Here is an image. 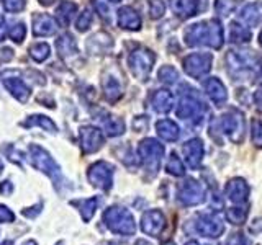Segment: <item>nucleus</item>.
Segmentation results:
<instances>
[{"mask_svg":"<svg viewBox=\"0 0 262 245\" xmlns=\"http://www.w3.org/2000/svg\"><path fill=\"white\" fill-rule=\"evenodd\" d=\"M13 219H15L13 212L8 209L7 206H2V204H0V224H4V223H13Z\"/></svg>","mask_w":262,"mask_h":245,"instance_id":"nucleus-42","label":"nucleus"},{"mask_svg":"<svg viewBox=\"0 0 262 245\" xmlns=\"http://www.w3.org/2000/svg\"><path fill=\"white\" fill-rule=\"evenodd\" d=\"M57 245H62V242H59V243H57Z\"/></svg>","mask_w":262,"mask_h":245,"instance_id":"nucleus-54","label":"nucleus"},{"mask_svg":"<svg viewBox=\"0 0 262 245\" xmlns=\"http://www.w3.org/2000/svg\"><path fill=\"white\" fill-rule=\"evenodd\" d=\"M226 64H228L229 74H231L234 79L243 77L246 74H249L252 69L257 67L256 57L248 51H229L226 56Z\"/></svg>","mask_w":262,"mask_h":245,"instance_id":"nucleus-7","label":"nucleus"},{"mask_svg":"<svg viewBox=\"0 0 262 245\" xmlns=\"http://www.w3.org/2000/svg\"><path fill=\"white\" fill-rule=\"evenodd\" d=\"M166 168H167L169 174H170V175H174V177H182V175L185 174L184 162L177 157V154H176V152H172V154H170V157H169V160H167Z\"/></svg>","mask_w":262,"mask_h":245,"instance_id":"nucleus-34","label":"nucleus"},{"mask_svg":"<svg viewBox=\"0 0 262 245\" xmlns=\"http://www.w3.org/2000/svg\"><path fill=\"white\" fill-rule=\"evenodd\" d=\"M30 54L36 62H43L48 59L49 54H51V47L46 43H36L30 47Z\"/></svg>","mask_w":262,"mask_h":245,"instance_id":"nucleus-33","label":"nucleus"},{"mask_svg":"<svg viewBox=\"0 0 262 245\" xmlns=\"http://www.w3.org/2000/svg\"><path fill=\"white\" fill-rule=\"evenodd\" d=\"M225 193L229 201H233L236 204L246 203V200H248V196H249V186L243 178H233L228 182Z\"/></svg>","mask_w":262,"mask_h":245,"instance_id":"nucleus-18","label":"nucleus"},{"mask_svg":"<svg viewBox=\"0 0 262 245\" xmlns=\"http://www.w3.org/2000/svg\"><path fill=\"white\" fill-rule=\"evenodd\" d=\"M182 154H184V159L188 163V167L196 168L202 163L203 159V142L202 139L199 137H193L190 141H187L182 145Z\"/></svg>","mask_w":262,"mask_h":245,"instance_id":"nucleus-15","label":"nucleus"},{"mask_svg":"<svg viewBox=\"0 0 262 245\" xmlns=\"http://www.w3.org/2000/svg\"><path fill=\"white\" fill-rule=\"evenodd\" d=\"M4 85H5V88L8 90V92H10V95L15 96L20 103H27L28 102V98L31 95V90L21 79H16V77L4 79Z\"/></svg>","mask_w":262,"mask_h":245,"instance_id":"nucleus-21","label":"nucleus"},{"mask_svg":"<svg viewBox=\"0 0 262 245\" xmlns=\"http://www.w3.org/2000/svg\"><path fill=\"white\" fill-rule=\"evenodd\" d=\"M231 39L234 43H248L251 41V31L248 27H244L241 23H231Z\"/></svg>","mask_w":262,"mask_h":245,"instance_id":"nucleus-31","label":"nucleus"},{"mask_svg":"<svg viewBox=\"0 0 262 245\" xmlns=\"http://www.w3.org/2000/svg\"><path fill=\"white\" fill-rule=\"evenodd\" d=\"M90 24H92V12L84 10L79 15V18L76 21V27L79 31H87L90 28Z\"/></svg>","mask_w":262,"mask_h":245,"instance_id":"nucleus-39","label":"nucleus"},{"mask_svg":"<svg viewBox=\"0 0 262 245\" xmlns=\"http://www.w3.org/2000/svg\"><path fill=\"white\" fill-rule=\"evenodd\" d=\"M228 245H249V240L246 239L243 234H234L231 239H229Z\"/></svg>","mask_w":262,"mask_h":245,"instance_id":"nucleus-43","label":"nucleus"},{"mask_svg":"<svg viewBox=\"0 0 262 245\" xmlns=\"http://www.w3.org/2000/svg\"><path fill=\"white\" fill-rule=\"evenodd\" d=\"M254 105L257 106V110L262 111V88H259V90L254 92Z\"/></svg>","mask_w":262,"mask_h":245,"instance_id":"nucleus-45","label":"nucleus"},{"mask_svg":"<svg viewBox=\"0 0 262 245\" xmlns=\"http://www.w3.org/2000/svg\"><path fill=\"white\" fill-rule=\"evenodd\" d=\"M246 217H248V211L244 208H231L226 211V219L231 224H243L246 223Z\"/></svg>","mask_w":262,"mask_h":245,"instance_id":"nucleus-35","label":"nucleus"},{"mask_svg":"<svg viewBox=\"0 0 262 245\" xmlns=\"http://www.w3.org/2000/svg\"><path fill=\"white\" fill-rule=\"evenodd\" d=\"M77 12V5L74 2H61V5L57 7V20H59L61 24H64V27H68V24L74 20V15H76Z\"/></svg>","mask_w":262,"mask_h":245,"instance_id":"nucleus-28","label":"nucleus"},{"mask_svg":"<svg viewBox=\"0 0 262 245\" xmlns=\"http://www.w3.org/2000/svg\"><path fill=\"white\" fill-rule=\"evenodd\" d=\"M162 245H176L174 242H172V240H167V242H164Z\"/></svg>","mask_w":262,"mask_h":245,"instance_id":"nucleus-51","label":"nucleus"},{"mask_svg":"<svg viewBox=\"0 0 262 245\" xmlns=\"http://www.w3.org/2000/svg\"><path fill=\"white\" fill-rule=\"evenodd\" d=\"M259 44L262 46V31L259 33Z\"/></svg>","mask_w":262,"mask_h":245,"instance_id":"nucleus-52","label":"nucleus"},{"mask_svg":"<svg viewBox=\"0 0 262 245\" xmlns=\"http://www.w3.org/2000/svg\"><path fill=\"white\" fill-rule=\"evenodd\" d=\"M8 36H10V39H13L15 43H21L25 36H27V28H25V24L15 23L13 27L8 28Z\"/></svg>","mask_w":262,"mask_h":245,"instance_id":"nucleus-36","label":"nucleus"},{"mask_svg":"<svg viewBox=\"0 0 262 245\" xmlns=\"http://www.w3.org/2000/svg\"><path fill=\"white\" fill-rule=\"evenodd\" d=\"M164 227H166V216L162 214V211L159 209H149L146 211L141 217V229L143 232L147 235L158 237Z\"/></svg>","mask_w":262,"mask_h":245,"instance_id":"nucleus-14","label":"nucleus"},{"mask_svg":"<svg viewBox=\"0 0 262 245\" xmlns=\"http://www.w3.org/2000/svg\"><path fill=\"white\" fill-rule=\"evenodd\" d=\"M135 245H151V243L147 242V240H143V239H141V240H138V242H136Z\"/></svg>","mask_w":262,"mask_h":245,"instance_id":"nucleus-48","label":"nucleus"},{"mask_svg":"<svg viewBox=\"0 0 262 245\" xmlns=\"http://www.w3.org/2000/svg\"><path fill=\"white\" fill-rule=\"evenodd\" d=\"M166 12V5L162 0H149V15L152 20H159Z\"/></svg>","mask_w":262,"mask_h":245,"instance_id":"nucleus-38","label":"nucleus"},{"mask_svg":"<svg viewBox=\"0 0 262 245\" xmlns=\"http://www.w3.org/2000/svg\"><path fill=\"white\" fill-rule=\"evenodd\" d=\"M28 159L31 162L33 167H36L38 170H41L43 174H46L48 177L53 178V182L56 186H59V178L61 177V167L57 165L56 160L49 155L48 151H45L41 145H30L28 149Z\"/></svg>","mask_w":262,"mask_h":245,"instance_id":"nucleus-3","label":"nucleus"},{"mask_svg":"<svg viewBox=\"0 0 262 245\" xmlns=\"http://www.w3.org/2000/svg\"><path fill=\"white\" fill-rule=\"evenodd\" d=\"M193 92L195 90H190V93H185L182 98H180L176 113L180 119L200 122L203 119V114H205V110L207 108H205L203 102Z\"/></svg>","mask_w":262,"mask_h":245,"instance_id":"nucleus-6","label":"nucleus"},{"mask_svg":"<svg viewBox=\"0 0 262 245\" xmlns=\"http://www.w3.org/2000/svg\"><path fill=\"white\" fill-rule=\"evenodd\" d=\"M195 229L203 237H220L225 231V224L216 214H202L196 219Z\"/></svg>","mask_w":262,"mask_h":245,"instance_id":"nucleus-13","label":"nucleus"},{"mask_svg":"<svg viewBox=\"0 0 262 245\" xmlns=\"http://www.w3.org/2000/svg\"><path fill=\"white\" fill-rule=\"evenodd\" d=\"M12 190H13V186H12V183H10V182H4L2 185H0V191H2L4 194L12 193Z\"/></svg>","mask_w":262,"mask_h":245,"instance_id":"nucleus-46","label":"nucleus"},{"mask_svg":"<svg viewBox=\"0 0 262 245\" xmlns=\"http://www.w3.org/2000/svg\"><path fill=\"white\" fill-rule=\"evenodd\" d=\"M211 62H213V56L210 53H193L184 57L182 65L187 76H190L193 79H202L210 72Z\"/></svg>","mask_w":262,"mask_h":245,"instance_id":"nucleus-9","label":"nucleus"},{"mask_svg":"<svg viewBox=\"0 0 262 245\" xmlns=\"http://www.w3.org/2000/svg\"><path fill=\"white\" fill-rule=\"evenodd\" d=\"M56 47H57V53L62 57V59H68L69 56H74L77 53V46H76V41L71 35H62L59 39L56 41Z\"/></svg>","mask_w":262,"mask_h":245,"instance_id":"nucleus-26","label":"nucleus"},{"mask_svg":"<svg viewBox=\"0 0 262 245\" xmlns=\"http://www.w3.org/2000/svg\"><path fill=\"white\" fill-rule=\"evenodd\" d=\"M21 245H38V243H36L35 240H25Z\"/></svg>","mask_w":262,"mask_h":245,"instance_id":"nucleus-49","label":"nucleus"},{"mask_svg":"<svg viewBox=\"0 0 262 245\" xmlns=\"http://www.w3.org/2000/svg\"><path fill=\"white\" fill-rule=\"evenodd\" d=\"M95 8H97L98 15H102L103 20L110 18V8H108V5H106L105 2H102V0H95Z\"/></svg>","mask_w":262,"mask_h":245,"instance_id":"nucleus-41","label":"nucleus"},{"mask_svg":"<svg viewBox=\"0 0 262 245\" xmlns=\"http://www.w3.org/2000/svg\"><path fill=\"white\" fill-rule=\"evenodd\" d=\"M79 136H80L82 151H84L85 154L97 152L105 142V137L102 134V131L95 126H82L79 131Z\"/></svg>","mask_w":262,"mask_h":245,"instance_id":"nucleus-12","label":"nucleus"},{"mask_svg":"<svg viewBox=\"0 0 262 245\" xmlns=\"http://www.w3.org/2000/svg\"><path fill=\"white\" fill-rule=\"evenodd\" d=\"M103 223L113 234L133 235L136 232L135 219L126 208L112 206L103 212Z\"/></svg>","mask_w":262,"mask_h":245,"instance_id":"nucleus-2","label":"nucleus"},{"mask_svg":"<svg viewBox=\"0 0 262 245\" xmlns=\"http://www.w3.org/2000/svg\"><path fill=\"white\" fill-rule=\"evenodd\" d=\"M221 125V131L231 139L233 142L239 144L244 139V131H246V121L241 111L237 110H231L225 113L220 119Z\"/></svg>","mask_w":262,"mask_h":245,"instance_id":"nucleus-8","label":"nucleus"},{"mask_svg":"<svg viewBox=\"0 0 262 245\" xmlns=\"http://www.w3.org/2000/svg\"><path fill=\"white\" fill-rule=\"evenodd\" d=\"M118 24L123 30L138 31L141 28V16L133 7H121L118 10Z\"/></svg>","mask_w":262,"mask_h":245,"instance_id":"nucleus-20","label":"nucleus"},{"mask_svg":"<svg viewBox=\"0 0 262 245\" xmlns=\"http://www.w3.org/2000/svg\"><path fill=\"white\" fill-rule=\"evenodd\" d=\"M170 8L179 18H192L200 10V0H169Z\"/></svg>","mask_w":262,"mask_h":245,"instance_id":"nucleus-19","label":"nucleus"},{"mask_svg":"<svg viewBox=\"0 0 262 245\" xmlns=\"http://www.w3.org/2000/svg\"><path fill=\"white\" fill-rule=\"evenodd\" d=\"M113 165L105 160L95 162L87 170V178L94 186L100 188V190L108 191L113 185Z\"/></svg>","mask_w":262,"mask_h":245,"instance_id":"nucleus-10","label":"nucleus"},{"mask_svg":"<svg viewBox=\"0 0 262 245\" xmlns=\"http://www.w3.org/2000/svg\"><path fill=\"white\" fill-rule=\"evenodd\" d=\"M185 245H200L199 242H195V240H190V242H187Z\"/></svg>","mask_w":262,"mask_h":245,"instance_id":"nucleus-50","label":"nucleus"},{"mask_svg":"<svg viewBox=\"0 0 262 245\" xmlns=\"http://www.w3.org/2000/svg\"><path fill=\"white\" fill-rule=\"evenodd\" d=\"M38 2L41 4V5H45V7H49V5H53L56 0H38Z\"/></svg>","mask_w":262,"mask_h":245,"instance_id":"nucleus-47","label":"nucleus"},{"mask_svg":"<svg viewBox=\"0 0 262 245\" xmlns=\"http://www.w3.org/2000/svg\"><path fill=\"white\" fill-rule=\"evenodd\" d=\"M25 128H30V126H41L46 131H51V133H56L57 131V126L54 122L49 119L48 116H43V114H35V116H30L27 121L23 122Z\"/></svg>","mask_w":262,"mask_h":245,"instance_id":"nucleus-30","label":"nucleus"},{"mask_svg":"<svg viewBox=\"0 0 262 245\" xmlns=\"http://www.w3.org/2000/svg\"><path fill=\"white\" fill-rule=\"evenodd\" d=\"M239 20L246 27H256L260 21V12L256 4H246L239 10Z\"/></svg>","mask_w":262,"mask_h":245,"instance_id":"nucleus-25","label":"nucleus"},{"mask_svg":"<svg viewBox=\"0 0 262 245\" xmlns=\"http://www.w3.org/2000/svg\"><path fill=\"white\" fill-rule=\"evenodd\" d=\"M103 114H105V118H98V119L102 121V129L106 134L112 137H117L125 133V122H123V119L115 118L108 113H103Z\"/></svg>","mask_w":262,"mask_h":245,"instance_id":"nucleus-24","label":"nucleus"},{"mask_svg":"<svg viewBox=\"0 0 262 245\" xmlns=\"http://www.w3.org/2000/svg\"><path fill=\"white\" fill-rule=\"evenodd\" d=\"M251 139L257 147H262V121L252 119V122H251Z\"/></svg>","mask_w":262,"mask_h":245,"instance_id":"nucleus-37","label":"nucleus"},{"mask_svg":"<svg viewBox=\"0 0 262 245\" xmlns=\"http://www.w3.org/2000/svg\"><path fill=\"white\" fill-rule=\"evenodd\" d=\"M110 2H115V4H117V2H121V0H110Z\"/></svg>","mask_w":262,"mask_h":245,"instance_id":"nucleus-53","label":"nucleus"},{"mask_svg":"<svg viewBox=\"0 0 262 245\" xmlns=\"http://www.w3.org/2000/svg\"><path fill=\"white\" fill-rule=\"evenodd\" d=\"M103 93L108 102H117L121 96V87L118 84V80L112 76L105 77L103 79Z\"/></svg>","mask_w":262,"mask_h":245,"instance_id":"nucleus-29","label":"nucleus"},{"mask_svg":"<svg viewBox=\"0 0 262 245\" xmlns=\"http://www.w3.org/2000/svg\"><path fill=\"white\" fill-rule=\"evenodd\" d=\"M156 131H158V134L164 139V141H169V142L177 141L180 136L179 126L170 119H161L156 122Z\"/></svg>","mask_w":262,"mask_h":245,"instance_id":"nucleus-23","label":"nucleus"},{"mask_svg":"<svg viewBox=\"0 0 262 245\" xmlns=\"http://www.w3.org/2000/svg\"><path fill=\"white\" fill-rule=\"evenodd\" d=\"M59 24L46 13H38L33 16V35L35 36H53L56 35Z\"/></svg>","mask_w":262,"mask_h":245,"instance_id":"nucleus-17","label":"nucleus"},{"mask_svg":"<svg viewBox=\"0 0 262 245\" xmlns=\"http://www.w3.org/2000/svg\"><path fill=\"white\" fill-rule=\"evenodd\" d=\"M151 106L154 111L158 113H169L174 106V95H172L169 90L166 88H161V90H156L151 96Z\"/></svg>","mask_w":262,"mask_h":245,"instance_id":"nucleus-22","label":"nucleus"},{"mask_svg":"<svg viewBox=\"0 0 262 245\" xmlns=\"http://www.w3.org/2000/svg\"><path fill=\"white\" fill-rule=\"evenodd\" d=\"M156 62V54L146 47H139L133 51L128 57L129 70L133 72V76L138 80H147L149 74L152 70V65Z\"/></svg>","mask_w":262,"mask_h":245,"instance_id":"nucleus-5","label":"nucleus"},{"mask_svg":"<svg viewBox=\"0 0 262 245\" xmlns=\"http://www.w3.org/2000/svg\"><path fill=\"white\" fill-rule=\"evenodd\" d=\"M7 36H8V28H7V23H5V18H4V16L0 15V41H4Z\"/></svg>","mask_w":262,"mask_h":245,"instance_id":"nucleus-44","label":"nucleus"},{"mask_svg":"<svg viewBox=\"0 0 262 245\" xmlns=\"http://www.w3.org/2000/svg\"><path fill=\"white\" fill-rule=\"evenodd\" d=\"M184 41L187 46H210L213 49H220L225 43L223 27L218 20H207L190 24L184 31Z\"/></svg>","mask_w":262,"mask_h":245,"instance_id":"nucleus-1","label":"nucleus"},{"mask_svg":"<svg viewBox=\"0 0 262 245\" xmlns=\"http://www.w3.org/2000/svg\"><path fill=\"white\" fill-rule=\"evenodd\" d=\"M158 77L162 84L166 85H174L176 82L179 80V72L176 67H172V65H164V67L159 69L158 72Z\"/></svg>","mask_w":262,"mask_h":245,"instance_id":"nucleus-32","label":"nucleus"},{"mask_svg":"<svg viewBox=\"0 0 262 245\" xmlns=\"http://www.w3.org/2000/svg\"><path fill=\"white\" fill-rule=\"evenodd\" d=\"M72 204L79 208L80 214H82V219H84L85 223H87V220H90V219H92V216L95 214V209L98 208V204H100V198L94 196V198H89V200L74 201Z\"/></svg>","mask_w":262,"mask_h":245,"instance_id":"nucleus-27","label":"nucleus"},{"mask_svg":"<svg viewBox=\"0 0 262 245\" xmlns=\"http://www.w3.org/2000/svg\"><path fill=\"white\" fill-rule=\"evenodd\" d=\"M4 8L10 13H18L27 7V0H2Z\"/></svg>","mask_w":262,"mask_h":245,"instance_id":"nucleus-40","label":"nucleus"},{"mask_svg":"<svg viewBox=\"0 0 262 245\" xmlns=\"http://www.w3.org/2000/svg\"><path fill=\"white\" fill-rule=\"evenodd\" d=\"M203 90H205V93L208 95L210 100L216 106H221L228 100L226 87L223 85V82H221L220 79H216V77H210V79L205 80L203 82Z\"/></svg>","mask_w":262,"mask_h":245,"instance_id":"nucleus-16","label":"nucleus"},{"mask_svg":"<svg viewBox=\"0 0 262 245\" xmlns=\"http://www.w3.org/2000/svg\"><path fill=\"white\" fill-rule=\"evenodd\" d=\"M164 152H166L164 145L152 137L144 139V141H141L138 145V155H139V159H141V163L147 172H151L152 175L161 167V160L164 157Z\"/></svg>","mask_w":262,"mask_h":245,"instance_id":"nucleus-4","label":"nucleus"},{"mask_svg":"<svg viewBox=\"0 0 262 245\" xmlns=\"http://www.w3.org/2000/svg\"><path fill=\"white\" fill-rule=\"evenodd\" d=\"M177 198L185 206H195L205 201V190L196 180L187 178L177 186Z\"/></svg>","mask_w":262,"mask_h":245,"instance_id":"nucleus-11","label":"nucleus"}]
</instances>
